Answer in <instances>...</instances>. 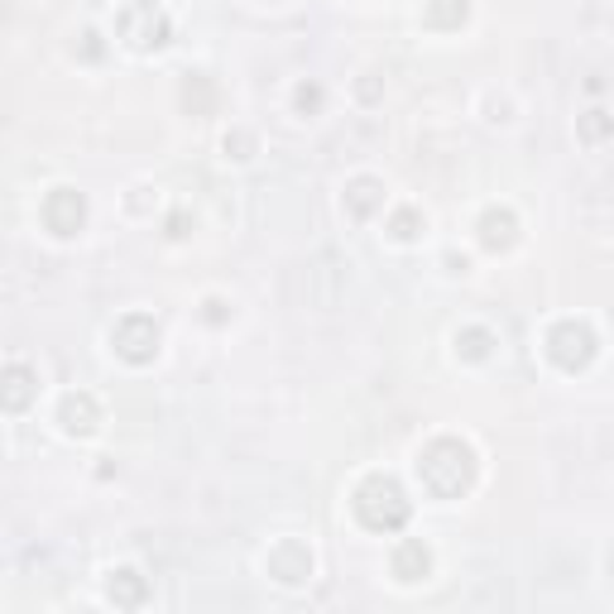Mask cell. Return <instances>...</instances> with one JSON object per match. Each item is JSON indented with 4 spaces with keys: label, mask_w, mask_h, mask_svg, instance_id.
<instances>
[{
    "label": "cell",
    "mask_w": 614,
    "mask_h": 614,
    "mask_svg": "<svg viewBox=\"0 0 614 614\" xmlns=\"http://www.w3.org/2000/svg\"><path fill=\"white\" fill-rule=\"evenodd\" d=\"M121 34L130 48H159L168 38V20H164V10H154V5H130L121 15Z\"/></svg>",
    "instance_id": "4"
},
{
    "label": "cell",
    "mask_w": 614,
    "mask_h": 614,
    "mask_svg": "<svg viewBox=\"0 0 614 614\" xmlns=\"http://www.w3.org/2000/svg\"><path fill=\"white\" fill-rule=\"evenodd\" d=\"M427 20L433 24H461L466 20V0H433V5H427Z\"/></svg>",
    "instance_id": "12"
},
{
    "label": "cell",
    "mask_w": 614,
    "mask_h": 614,
    "mask_svg": "<svg viewBox=\"0 0 614 614\" xmlns=\"http://www.w3.org/2000/svg\"><path fill=\"white\" fill-rule=\"evenodd\" d=\"M111 600L115 605H139V600H145V581H139L135 571H115L111 577Z\"/></svg>",
    "instance_id": "9"
},
{
    "label": "cell",
    "mask_w": 614,
    "mask_h": 614,
    "mask_svg": "<svg viewBox=\"0 0 614 614\" xmlns=\"http://www.w3.org/2000/svg\"><path fill=\"white\" fill-rule=\"evenodd\" d=\"M547 350H552V360L561 370H585L595 356V336L585 322H561L552 336H547Z\"/></svg>",
    "instance_id": "3"
},
{
    "label": "cell",
    "mask_w": 614,
    "mask_h": 614,
    "mask_svg": "<svg viewBox=\"0 0 614 614\" xmlns=\"http://www.w3.org/2000/svg\"><path fill=\"white\" fill-rule=\"evenodd\" d=\"M427 561H433V557H427L423 543H403L394 552V577L399 581H423L427 577Z\"/></svg>",
    "instance_id": "8"
},
{
    "label": "cell",
    "mask_w": 614,
    "mask_h": 614,
    "mask_svg": "<svg viewBox=\"0 0 614 614\" xmlns=\"http://www.w3.org/2000/svg\"><path fill=\"white\" fill-rule=\"evenodd\" d=\"M63 417H68L72 433H87L91 417H97V409H91V399H87V394H72L68 403H63Z\"/></svg>",
    "instance_id": "11"
},
{
    "label": "cell",
    "mask_w": 614,
    "mask_h": 614,
    "mask_svg": "<svg viewBox=\"0 0 614 614\" xmlns=\"http://www.w3.org/2000/svg\"><path fill=\"white\" fill-rule=\"evenodd\" d=\"M375 192H380V188H375L370 178H365V182H356V188H350V212H356V216H365V212H370V206H375Z\"/></svg>",
    "instance_id": "13"
},
{
    "label": "cell",
    "mask_w": 614,
    "mask_h": 614,
    "mask_svg": "<svg viewBox=\"0 0 614 614\" xmlns=\"http://www.w3.org/2000/svg\"><path fill=\"white\" fill-rule=\"evenodd\" d=\"M82 198L77 192H68V188H58L54 198L44 202V221H48V231H58V235H72L77 226H82Z\"/></svg>",
    "instance_id": "6"
},
{
    "label": "cell",
    "mask_w": 614,
    "mask_h": 614,
    "mask_svg": "<svg viewBox=\"0 0 614 614\" xmlns=\"http://www.w3.org/2000/svg\"><path fill=\"white\" fill-rule=\"evenodd\" d=\"M269 567H273V577H279V581H289V585H293V581H303L308 571H312V557H308V547L283 543L279 552L269 557Z\"/></svg>",
    "instance_id": "7"
},
{
    "label": "cell",
    "mask_w": 614,
    "mask_h": 614,
    "mask_svg": "<svg viewBox=\"0 0 614 614\" xmlns=\"http://www.w3.org/2000/svg\"><path fill=\"white\" fill-rule=\"evenodd\" d=\"M24 380H30V375H24V365H10V394H5L10 409H20V403H24Z\"/></svg>",
    "instance_id": "14"
},
{
    "label": "cell",
    "mask_w": 614,
    "mask_h": 614,
    "mask_svg": "<svg viewBox=\"0 0 614 614\" xmlns=\"http://www.w3.org/2000/svg\"><path fill=\"white\" fill-rule=\"evenodd\" d=\"M417 480H423V490L437 494V500H461L470 490V480H476V456H470L466 442L442 437L417 456Z\"/></svg>",
    "instance_id": "1"
},
{
    "label": "cell",
    "mask_w": 614,
    "mask_h": 614,
    "mask_svg": "<svg viewBox=\"0 0 614 614\" xmlns=\"http://www.w3.org/2000/svg\"><path fill=\"white\" fill-rule=\"evenodd\" d=\"M514 241V216L509 212H490L485 216V245L490 250H500V245H509Z\"/></svg>",
    "instance_id": "10"
},
{
    "label": "cell",
    "mask_w": 614,
    "mask_h": 614,
    "mask_svg": "<svg viewBox=\"0 0 614 614\" xmlns=\"http://www.w3.org/2000/svg\"><path fill=\"white\" fill-rule=\"evenodd\" d=\"M394 226H399V235H403V241H409V235H413V212H403V216L394 221Z\"/></svg>",
    "instance_id": "15"
},
{
    "label": "cell",
    "mask_w": 614,
    "mask_h": 614,
    "mask_svg": "<svg viewBox=\"0 0 614 614\" xmlns=\"http://www.w3.org/2000/svg\"><path fill=\"white\" fill-rule=\"evenodd\" d=\"M115 350H121L125 360L145 365L154 350H159V326H154L149 317H125L121 326H115Z\"/></svg>",
    "instance_id": "5"
},
{
    "label": "cell",
    "mask_w": 614,
    "mask_h": 614,
    "mask_svg": "<svg viewBox=\"0 0 614 614\" xmlns=\"http://www.w3.org/2000/svg\"><path fill=\"white\" fill-rule=\"evenodd\" d=\"M356 514H360V524L375 528V533H394V528H403V524H409V500H403L399 480L370 476V480H365V485L356 490Z\"/></svg>",
    "instance_id": "2"
}]
</instances>
